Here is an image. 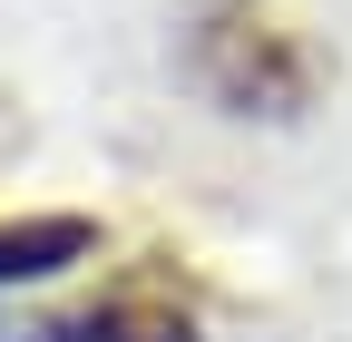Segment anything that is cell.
<instances>
[{
  "label": "cell",
  "mask_w": 352,
  "mask_h": 342,
  "mask_svg": "<svg viewBox=\"0 0 352 342\" xmlns=\"http://www.w3.org/2000/svg\"><path fill=\"white\" fill-rule=\"evenodd\" d=\"M98 244L88 216H39V225H0V284H30V274H59Z\"/></svg>",
  "instance_id": "cell-2"
},
{
  "label": "cell",
  "mask_w": 352,
  "mask_h": 342,
  "mask_svg": "<svg viewBox=\"0 0 352 342\" xmlns=\"http://www.w3.org/2000/svg\"><path fill=\"white\" fill-rule=\"evenodd\" d=\"M186 78L226 117H294L314 98V59H303L294 30H274L254 0H206L186 20Z\"/></svg>",
  "instance_id": "cell-1"
},
{
  "label": "cell",
  "mask_w": 352,
  "mask_h": 342,
  "mask_svg": "<svg viewBox=\"0 0 352 342\" xmlns=\"http://www.w3.org/2000/svg\"><path fill=\"white\" fill-rule=\"evenodd\" d=\"M78 342H196V323L176 313V304H157V293H127V304H98V313H88Z\"/></svg>",
  "instance_id": "cell-3"
}]
</instances>
